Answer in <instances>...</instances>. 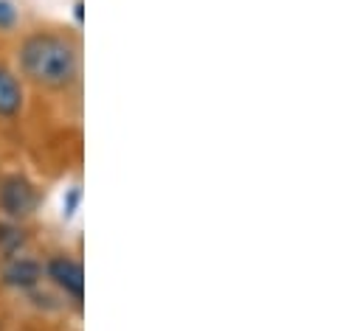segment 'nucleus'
<instances>
[{
  "mask_svg": "<svg viewBox=\"0 0 363 331\" xmlns=\"http://www.w3.org/2000/svg\"><path fill=\"white\" fill-rule=\"evenodd\" d=\"M11 68L26 82V87H37L45 93H68L82 79V48L65 31L37 28L20 37Z\"/></svg>",
  "mask_w": 363,
  "mask_h": 331,
  "instance_id": "nucleus-1",
  "label": "nucleus"
},
{
  "mask_svg": "<svg viewBox=\"0 0 363 331\" xmlns=\"http://www.w3.org/2000/svg\"><path fill=\"white\" fill-rule=\"evenodd\" d=\"M40 202L43 191L28 174L9 171L0 177V219L26 225L40 211Z\"/></svg>",
  "mask_w": 363,
  "mask_h": 331,
  "instance_id": "nucleus-2",
  "label": "nucleus"
},
{
  "mask_svg": "<svg viewBox=\"0 0 363 331\" xmlns=\"http://www.w3.org/2000/svg\"><path fill=\"white\" fill-rule=\"evenodd\" d=\"M43 275L48 289L62 301L79 306L85 298V269L82 264L68 252H54L43 258Z\"/></svg>",
  "mask_w": 363,
  "mask_h": 331,
  "instance_id": "nucleus-3",
  "label": "nucleus"
},
{
  "mask_svg": "<svg viewBox=\"0 0 363 331\" xmlns=\"http://www.w3.org/2000/svg\"><path fill=\"white\" fill-rule=\"evenodd\" d=\"M0 284L6 289H11L14 295L31 301L40 289H45V275H43V261L28 252H20L14 258L0 261Z\"/></svg>",
  "mask_w": 363,
  "mask_h": 331,
  "instance_id": "nucleus-4",
  "label": "nucleus"
},
{
  "mask_svg": "<svg viewBox=\"0 0 363 331\" xmlns=\"http://www.w3.org/2000/svg\"><path fill=\"white\" fill-rule=\"evenodd\" d=\"M26 82L17 71L0 62V121H17L26 112Z\"/></svg>",
  "mask_w": 363,
  "mask_h": 331,
  "instance_id": "nucleus-5",
  "label": "nucleus"
},
{
  "mask_svg": "<svg viewBox=\"0 0 363 331\" xmlns=\"http://www.w3.org/2000/svg\"><path fill=\"white\" fill-rule=\"evenodd\" d=\"M20 252H28V233L20 222L0 219V261L14 258Z\"/></svg>",
  "mask_w": 363,
  "mask_h": 331,
  "instance_id": "nucleus-6",
  "label": "nucleus"
},
{
  "mask_svg": "<svg viewBox=\"0 0 363 331\" xmlns=\"http://www.w3.org/2000/svg\"><path fill=\"white\" fill-rule=\"evenodd\" d=\"M14 23H17V8L9 0H0V31L14 28Z\"/></svg>",
  "mask_w": 363,
  "mask_h": 331,
  "instance_id": "nucleus-7",
  "label": "nucleus"
}]
</instances>
